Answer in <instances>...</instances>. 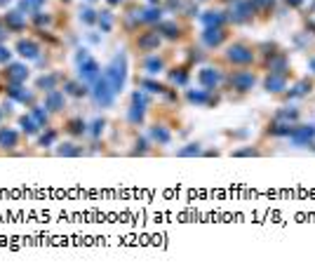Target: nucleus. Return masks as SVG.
<instances>
[{
  "label": "nucleus",
  "mask_w": 315,
  "mask_h": 275,
  "mask_svg": "<svg viewBox=\"0 0 315 275\" xmlns=\"http://www.w3.org/2000/svg\"><path fill=\"white\" fill-rule=\"evenodd\" d=\"M226 59L231 61L233 66H252L254 64V59H257V47H252V45H247V42H233V45H228V50H226Z\"/></svg>",
  "instance_id": "nucleus-1"
},
{
  "label": "nucleus",
  "mask_w": 315,
  "mask_h": 275,
  "mask_svg": "<svg viewBox=\"0 0 315 275\" xmlns=\"http://www.w3.org/2000/svg\"><path fill=\"white\" fill-rule=\"evenodd\" d=\"M228 85H231L235 92L247 94V92H252V87L257 85V73L245 66V68H240V71H235V73L228 75Z\"/></svg>",
  "instance_id": "nucleus-2"
},
{
  "label": "nucleus",
  "mask_w": 315,
  "mask_h": 275,
  "mask_svg": "<svg viewBox=\"0 0 315 275\" xmlns=\"http://www.w3.org/2000/svg\"><path fill=\"white\" fill-rule=\"evenodd\" d=\"M294 146H313L315 141V125H294L292 134L287 137Z\"/></svg>",
  "instance_id": "nucleus-3"
},
{
  "label": "nucleus",
  "mask_w": 315,
  "mask_h": 275,
  "mask_svg": "<svg viewBox=\"0 0 315 275\" xmlns=\"http://www.w3.org/2000/svg\"><path fill=\"white\" fill-rule=\"evenodd\" d=\"M313 90H315L313 78H301V80H297L294 85L287 87L285 97H287V99H304V97H308V94H313Z\"/></svg>",
  "instance_id": "nucleus-4"
},
{
  "label": "nucleus",
  "mask_w": 315,
  "mask_h": 275,
  "mask_svg": "<svg viewBox=\"0 0 315 275\" xmlns=\"http://www.w3.org/2000/svg\"><path fill=\"white\" fill-rule=\"evenodd\" d=\"M264 87L268 94H285L290 87V80L285 73H268L264 78Z\"/></svg>",
  "instance_id": "nucleus-5"
},
{
  "label": "nucleus",
  "mask_w": 315,
  "mask_h": 275,
  "mask_svg": "<svg viewBox=\"0 0 315 275\" xmlns=\"http://www.w3.org/2000/svg\"><path fill=\"white\" fill-rule=\"evenodd\" d=\"M264 66L268 73H285V75H290V57L285 54V52H278V54H273L271 59H266L264 61Z\"/></svg>",
  "instance_id": "nucleus-6"
},
{
  "label": "nucleus",
  "mask_w": 315,
  "mask_h": 275,
  "mask_svg": "<svg viewBox=\"0 0 315 275\" xmlns=\"http://www.w3.org/2000/svg\"><path fill=\"white\" fill-rule=\"evenodd\" d=\"M273 120H280V123H290V125H297L301 120V111L297 106H285V109H278L275 111Z\"/></svg>",
  "instance_id": "nucleus-7"
},
{
  "label": "nucleus",
  "mask_w": 315,
  "mask_h": 275,
  "mask_svg": "<svg viewBox=\"0 0 315 275\" xmlns=\"http://www.w3.org/2000/svg\"><path fill=\"white\" fill-rule=\"evenodd\" d=\"M292 130H294V125H290V123L273 120V123L268 125V130H266V134H268V137H273V139H287V137L292 134Z\"/></svg>",
  "instance_id": "nucleus-8"
},
{
  "label": "nucleus",
  "mask_w": 315,
  "mask_h": 275,
  "mask_svg": "<svg viewBox=\"0 0 315 275\" xmlns=\"http://www.w3.org/2000/svg\"><path fill=\"white\" fill-rule=\"evenodd\" d=\"M224 40H226V33L219 28V26H214V28L209 26L207 31H205V42H207L209 47H216V45H221Z\"/></svg>",
  "instance_id": "nucleus-9"
},
{
  "label": "nucleus",
  "mask_w": 315,
  "mask_h": 275,
  "mask_svg": "<svg viewBox=\"0 0 315 275\" xmlns=\"http://www.w3.org/2000/svg\"><path fill=\"white\" fill-rule=\"evenodd\" d=\"M219 80H221V75L214 68H202L200 71V83L205 85V87H214V85H219Z\"/></svg>",
  "instance_id": "nucleus-10"
},
{
  "label": "nucleus",
  "mask_w": 315,
  "mask_h": 275,
  "mask_svg": "<svg viewBox=\"0 0 315 275\" xmlns=\"http://www.w3.org/2000/svg\"><path fill=\"white\" fill-rule=\"evenodd\" d=\"M257 50H264L261 54H264V61H266V59H271L273 54H278V52H280V47H278L275 42H264V45H259Z\"/></svg>",
  "instance_id": "nucleus-11"
},
{
  "label": "nucleus",
  "mask_w": 315,
  "mask_h": 275,
  "mask_svg": "<svg viewBox=\"0 0 315 275\" xmlns=\"http://www.w3.org/2000/svg\"><path fill=\"white\" fill-rule=\"evenodd\" d=\"M158 42H160V38H158V35H144L141 45H144V50H151V47H156Z\"/></svg>",
  "instance_id": "nucleus-12"
},
{
  "label": "nucleus",
  "mask_w": 315,
  "mask_h": 275,
  "mask_svg": "<svg viewBox=\"0 0 315 275\" xmlns=\"http://www.w3.org/2000/svg\"><path fill=\"white\" fill-rule=\"evenodd\" d=\"M233 155H261V150L259 148H238Z\"/></svg>",
  "instance_id": "nucleus-13"
},
{
  "label": "nucleus",
  "mask_w": 315,
  "mask_h": 275,
  "mask_svg": "<svg viewBox=\"0 0 315 275\" xmlns=\"http://www.w3.org/2000/svg\"><path fill=\"white\" fill-rule=\"evenodd\" d=\"M188 99H191V101H198V104H202V101L207 99V94H205V92H191V94H188Z\"/></svg>",
  "instance_id": "nucleus-14"
},
{
  "label": "nucleus",
  "mask_w": 315,
  "mask_h": 275,
  "mask_svg": "<svg viewBox=\"0 0 315 275\" xmlns=\"http://www.w3.org/2000/svg\"><path fill=\"white\" fill-rule=\"evenodd\" d=\"M198 143H191V148H183V150H179V155H191V153H198Z\"/></svg>",
  "instance_id": "nucleus-15"
},
{
  "label": "nucleus",
  "mask_w": 315,
  "mask_h": 275,
  "mask_svg": "<svg viewBox=\"0 0 315 275\" xmlns=\"http://www.w3.org/2000/svg\"><path fill=\"white\" fill-rule=\"evenodd\" d=\"M285 2H287L290 7H301V2H304V0H285Z\"/></svg>",
  "instance_id": "nucleus-16"
},
{
  "label": "nucleus",
  "mask_w": 315,
  "mask_h": 275,
  "mask_svg": "<svg viewBox=\"0 0 315 275\" xmlns=\"http://www.w3.org/2000/svg\"><path fill=\"white\" fill-rule=\"evenodd\" d=\"M308 68H311V71H313V75H315V57L308 59Z\"/></svg>",
  "instance_id": "nucleus-17"
}]
</instances>
